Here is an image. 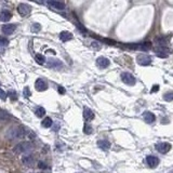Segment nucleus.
Segmentation results:
<instances>
[{
	"label": "nucleus",
	"instance_id": "nucleus-1",
	"mask_svg": "<svg viewBox=\"0 0 173 173\" xmlns=\"http://www.w3.org/2000/svg\"><path fill=\"white\" fill-rule=\"evenodd\" d=\"M26 135V130L22 128V127H15V128H11L7 132V137L11 140L14 139H22Z\"/></svg>",
	"mask_w": 173,
	"mask_h": 173
},
{
	"label": "nucleus",
	"instance_id": "nucleus-2",
	"mask_svg": "<svg viewBox=\"0 0 173 173\" xmlns=\"http://www.w3.org/2000/svg\"><path fill=\"white\" fill-rule=\"evenodd\" d=\"M33 150V145L29 142H22L14 147L13 152L15 154H27Z\"/></svg>",
	"mask_w": 173,
	"mask_h": 173
},
{
	"label": "nucleus",
	"instance_id": "nucleus-3",
	"mask_svg": "<svg viewBox=\"0 0 173 173\" xmlns=\"http://www.w3.org/2000/svg\"><path fill=\"white\" fill-rule=\"evenodd\" d=\"M121 80H122L126 84H128V86H134L135 82H137L135 77L130 73H122L121 74Z\"/></svg>",
	"mask_w": 173,
	"mask_h": 173
},
{
	"label": "nucleus",
	"instance_id": "nucleus-4",
	"mask_svg": "<svg viewBox=\"0 0 173 173\" xmlns=\"http://www.w3.org/2000/svg\"><path fill=\"white\" fill-rule=\"evenodd\" d=\"M47 66L52 69H61L64 67V64L62 61L57 60V59H49L47 63Z\"/></svg>",
	"mask_w": 173,
	"mask_h": 173
},
{
	"label": "nucleus",
	"instance_id": "nucleus-5",
	"mask_svg": "<svg viewBox=\"0 0 173 173\" xmlns=\"http://www.w3.org/2000/svg\"><path fill=\"white\" fill-rule=\"evenodd\" d=\"M137 64H140L142 66H147V65H149L152 63V59L146 54H139L137 57Z\"/></svg>",
	"mask_w": 173,
	"mask_h": 173
},
{
	"label": "nucleus",
	"instance_id": "nucleus-6",
	"mask_svg": "<svg viewBox=\"0 0 173 173\" xmlns=\"http://www.w3.org/2000/svg\"><path fill=\"white\" fill-rule=\"evenodd\" d=\"M17 12H19L22 16H27V15L31 12V7L26 4H21L20 6L17 7Z\"/></svg>",
	"mask_w": 173,
	"mask_h": 173
},
{
	"label": "nucleus",
	"instance_id": "nucleus-7",
	"mask_svg": "<svg viewBox=\"0 0 173 173\" xmlns=\"http://www.w3.org/2000/svg\"><path fill=\"white\" fill-rule=\"evenodd\" d=\"M48 7H50L51 9H54V10H64L66 6L63 2H60V1H55V0H51V1H48L47 2Z\"/></svg>",
	"mask_w": 173,
	"mask_h": 173
},
{
	"label": "nucleus",
	"instance_id": "nucleus-8",
	"mask_svg": "<svg viewBox=\"0 0 173 173\" xmlns=\"http://www.w3.org/2000/svg\"><path fill=\"white\" fill-rule=\"evenodd\" d=\"M156 149L161 154H167L171 149V144L170 143H159L156 145Z\"/></svg>",
	"mask_w": 173,
	"mask_h": 173
},
{
	"label": "nucleus",
	"instance_id": "nucleus-9",
	"mask_svg": "<svg viewBox=\"0 0 173 173\" xmlns=\"http://www.w3.org/2000/svg\"><path fill=\"white\" fill-rule=\"evenodd\" d=\"M35 86H36V90L37 91H46L48 89V84L47 82L44 81L43 79H37L36 80V82H35Z\"/></svg>",
	"mask_w": 173,
	"mask_h": 173
},
{
	"label": "nucleus",
	"instance_id": "nucleus-10",
	"mask_svg": "<svg viewBox=\"0 0 173 173\" xmlns=\"http://www.w3.org/2000/svg\"><path fill=\"white\" fill-rule=\"evenodd\" d=\"M15 29H16V25H15V24H8V25L2 26V28H1L2 33H4V35H12Z\"/></svg>",
	"mask_w": 173,
	"mask_h": 173
},
{
	"label": "nucleus",
	"instance_id": "nucleus-11",
	"mask_svg": "<svg viewBox=\"0 0 173 173\" xmlns=\"http://www.w3.org/2000/svg\"><path fill=\"white\" fill-rule=\"evenodd\" d=\"M146 163L150 168H156L159 163V159L155 156H147L146 157Z\"/></svg>",
	"mask_w": 173,
	"mask_h": 173
},
{
	"label": "nucleus",
	"instance_id": "nucleus-12",
	"mask_svg": "<svg viewBox=\"0 0 173 173\" xmlns=\"http://www.w3.org/2000/svg\"><path fill=\"white\" fill-rule=\"evenodd\" d=\"M97 65L100 68H106V67L109 66V60L104 56H100L97 60Z\"/></svg>",
	"mask_w": 173,
	"mask_h": 173
},
{
	"label": "nucleus",
	"instance_id": "nucleus-13",
	"mask_svg": "<svg viewBox=\"0 0 173 173\" xmlns=\"http://www.w3.org/2000/svg\"><path fill=\"white\" fill-rule=\"evenodd\" d=\"M83 118L86 119V121H91L94 118V113L92 112V109L84 107L83 108Z\"/></svg>",
	"mask_w": 173,
	"mask_h": 173
},
{
	"label": "nucleus",
	"instance_id": "nucleus-14",
	"mask_svg": "<svg viewBox=\"0 0 173 173\" xmlns=\"http://www.w3.org/2000/svg\"><path fill=\"white\" fill-rule=\"evenodd\" d=\"M60 39L64 42H66V41H69V40L73 39V34L69 33V31H62L60 34Z\"/></svg>",
	"mask_w": 173,
	"mask_h": 173
},
{
	"label": "nucleus",
	"instance_id": "nucleus-15",
	"mask_svg": "<svg viewBox=\"0 0 173 173\" xmlns=\"http://www.w3.org/2000/svg\"><path fill=\"white\" fill-rule=\"evenodd\" d=\"M144 119H145V121H146L147 123H153L154 121H155V119H156V117H155V115H154L153 113H150V112H145L143 115Z\"/></svg>",
	"mask_w": 173,
	"mask_h": 173
},
{
	"label": "nucleus",
	"instance_id": "nucleus-16",
	"mask_svg": "<svg viewBox=\"0 0 173 173\" xmlns=\"http://www.w3.org/2000/svg\"><path fill=\"white\" fill-rule=\"evenodd\" d=\"M12 17V14L9 11H4L0 13V22H9Z\"/></svg>",
	"mask_w": 173,
	"mask_h": 173
},
{
	"label": "nucleus",
	"instance_id": "nucleus-17",
	"mask_svg": "<svg viewBox=\"0 0 173 173\" xmlns=\"http://www.w3.org/2000/svg\"><path fill=\"white\" fill-rule=\"evenodd\" d=\"M97 146L100 147L101 149L103 150H108L110 147V143L107 140H101L97 142Z\"/></svg>",
	"mask_w": 173,
	"mask_h": 173
},
{
	"label": "nucleus",
	"instance_id": "nucleus-18",
	"mask_svg": "<svg viewBox=\"0 0 173 173\" xmlns=\"http://www.w3.org/2000/svg\"><path fill=\"white\" fill-rule=\"evenodd\" d=\"M131 48H135V49H140V50H148L152 48V44L150 42H144V43H141V44H137V46H131Z\"/></svg>",
	"mask_w": 173,
	"mask_h": 173
},
{
	"label": "nucleus",
	"instance_id": "nucleus-19",
	"mask_svg": "<svg viewBox=\"0 0 173 173\" xmlns=\"http://www.w3.org/2000/svg\"><path fill=\"white\" fill-rule=\"evenodd\" d=\"M52 123H53L52 119H51L50 117H47V118H44V119H43V121L41 122V124H42L43 128H50V127L52 126Z\"/></svg>",
	"mask_w": 173,
	"mask_h": 173
},
{
	"label": "nucleus",
	"instance_id": "nucleus-20",
	"mask_svg": "<svg viewBox=\"0 0 173 173\" xmlns=\"http://www.w3.org/2000/svg\"><path fill=\"white\" fill-rule=\"evenodd\" d=\"M22 160H23L24 164H26V166H30L34 162V158L31 156H25Z\"/></svg>",
	"mask_w": 173,
	"mask_h": 173
},
{
	"label": "nucleus",
	"instance_id": "nucleus-21",
	"mask_svg": "<svg viewBox=\"0 0 173 173\" xmlns=\"http://www.w3.org/2000/svg\"><path fill=\"white\" fill-rule=\"evenodd\" d=\"M35 113H36V116L37 117L41 118V117H43L44 115H46V109H44L43 107H38Z\"/></svg>",
	"mask_w": 173,
	"mask_h": 173
},
{
	"label": "nucleus",
	"instance_id": "nucleus-22",
	"mask_svg": "<svg viewBox=\"0 0 173 173\" xmlns=\"http://www.w3.org/2000/svg\"><path fill=\"white\" fill-rule=\"evenodd\" d=\"M163 100L167 101V102H171V101H173V92L172 91L167 92V93L163 95Z\"/></svg>",
	"mask_w": 173,
	"mask_h": 173
},
{
	"label": "nucleus",
	"instance_id": "nucleus-23",
	"mask_svg": "<svg viewBox=\"0 0 173 173\" xmlns=\"http://www.w3.org/2000/svg\"><path fill=\"white\" fill-rule=\"evenodd\" d=\"M83 132H84L86 134H91L92 132H93V128H92L90 124L86 123V124H84V127H83Z\"/></svg>",
	"mask_w": 173,
	"mask_h": 173
},
{
	"label": "nucleus",
	"instance_id": "nucleus-24",
	"mask_svg": "<svg viewBox=\"0 0 173 173\" xmlns=\"http://www.w3.org/2000/svg\"><path fill=\"white\" fill-rule=\"evenodd\" d=\"M35 59H36L37 63L40 64V65H43V64H44V62H46V59H44V56H43V55H41V54H37L36 56H35Z\"/></svg>",
	"mask_w": 173,
	"mask_h": 173
},
{
	"label": "nucleus",
	"instance_id": "nucleus-25",
	"mask_svg": "<svg viewBox=\"0 0 173 173\" xmlns=\"http://www.w3.org/2000/svg\"><path fill=\"white\" fill-rule=\"evenodd\" d=\"M9 95L10 97V99L12 101H14V100H17V95H16V92L15 91H13V90H10L9 92L7 93V97Z\"/></svg>",
	"mask_w": 173,
	"mask_h": 173
},
{
	"label": "nucleus",
	"instance_id": "nucleus-26",
	"mask_svg": "<svg viewBox=\"0 0 173 173\" xmlns=\"http://www.w3.org/2000/svg\"><path fill=\"white\" fill-rule=\"evenodd\" d=\"M11 116L9 114L4 113V112H0V121H2V120H7V119H10Z\"/></svg>",
	"mask_w": 173,
	"mask_h": 173
},
{
	"label": "nucleus",
	"instance_id": "nucleus-27",
	"mask_svg": "<svg viewBox=\"0 0 173 173\" xmlns=\"http://www.w3.org/2000/svg\"><path fill=\"white\" fill-rule=\"evenodd\" d=\"M8 44H9V40H8L6 37L0 36V46H4V47H6V46H8Z\"/></svg>",
	"mask_w": 173,
	"mask_h": 173
},
{
	"label": "nucleus",
	"instance_id": "nucleus-28",
	"mask_svg": "<svg viewBox=\"0 0 173 173\" xmlns=\"http://www.w3.org/2000/svg\"><path fill=\"white\" fill-rule=\"evenodd\" d=\"M40 29H41V25L38 23H35L33 26H31V30H33L34 33H37V31H39Z\"/></svg>",
	"mask_w": 173,
	"mask_h": 173
},
{
	"label": "nucleus",
	"instance_id": "nucleus-29",
	"mask_svg": "<svg viewBox=\"0 0 173 173\" xmlns=\"http://www.w3.org/2000/svg\"><path fill=\"white\" fill-rule=\"evenodd\" d=\"M24 95L26 97H29L30 95H31V92L29 91V88H28V86H25V88H24Z\"/></svg>",
	"mask_w": 173,
	"mask_h": 173
},
{
	"label": "nucleus",
	"instance_id": "nucleus-30",
	"mask_svg": "<svg viewBox=\"0 0 173 173\" xmlns=\"http://www.w3.org/2000/svg\"><path fill=\"white\" fill-rule=\"evenodd\" d=\"M0 99L2 101H6V99H7V94H6V92H4V90H1L0 89Z\"/></svg>",
	"mask_w": 173,
	"mask_h": 173
},
{
	"label": "nucleus",
	"instance_id": "nucleus-31",
	"mask_svg": "<svg viewBox=\"0 0 173 173\" xmlns=\"http://www.w3.org/2000/svg\"><path fill=\"white\" fill-rule=\"evenodd\" d=\"M38 167H39V169H42V170L48 169V166L44 162H42V161H40V162L38 163Z\"/></svg>",
	"mask_w": 173,
	"mask_h": 173
},
{
	"label": "nucleus",
	"instance_id": "nucleus-32",
	"mask_svg": "<svg viewBox=\"0 0 173 173\" xmlns=\"http://www.w3.org/2000/svg\"><path fill=\"white\" fill-rule=\"evenodd\" d=\"M158 90H159V86H158V84H156V86H153V89H152V93H154V92H157Z\"/></svg>",
	"mask_w": 173,
	"mask_h": 173
},
{
	"label": "nucleus",
	"instance_id": "nucleus-33",
	"mask_svg": "<svg viewBox=\"0 0 173 173\" xmlns=\"http://www.w3.org/2000/svg\"><path fill=\"white\" fill-rule=\"evenodd\" d=\"M59 91H60V93H62V94L64 93V89L62 88V86H60V88H59Z\"/></svg>",
	"mask_w": 173,
	"mask_h": 173
}]
</instances>
